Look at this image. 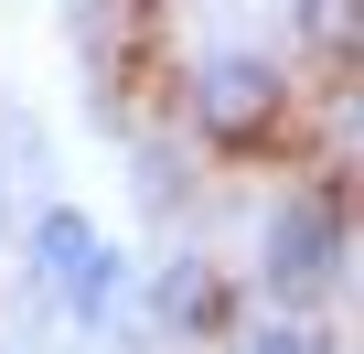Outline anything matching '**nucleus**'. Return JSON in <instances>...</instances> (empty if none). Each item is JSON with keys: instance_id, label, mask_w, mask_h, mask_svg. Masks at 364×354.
I'll return each mask as SVG.
<instances>
[{"instance_id": "nucleus-3", "label": "nucleus", "mask_w": 364, "mask_h": 354, "mask_svg": "<svg viewBox=\"0 0 364 354\" xmlns=\"http://www.w3.org/2000/svg\"><path fill=\"white\" fill-rule=\"evenodd\" d=\"M225 311H236V279H225L204 247L161 258V279H150V333H161V343H204V333H225Z\"/></svg>"}, {"instance_id": "nucleus-5", "label": "nucleus", "mask_w": 364, "mask_h": 354, "mask_svg": "<svg viewBox=\"0 0 364 354\" xmlns=\"http://www.w3.org/2000/svg\"><path fill=\"white\" fill-rule=\"evenodd\" d=\"M289 33H300V54H364V0H289Z\"/></svg>"}, {"instance_id": "nucleus-4", "label": "nucleus", "mask_w": 364, "mask_h": 354, "mask_svg": "<svg viewBox=\"0 0 364 354\" xmlns=\"http://www.w3.org/2000/svg\"><path fill=\"white\" fill-rule=\"evenodd\" d=\"M97 247H107V236H97L86 204H43V215H33V279H43V290H65Z\"/></svg>"}, {"instance_id": "nucleus-1", "label": "nucleus", "mask_w": 364, "mask_h": 354, "mask_svg": "<svg viewBox=\"0 0 364 354\" xmlns=\"http://www.w3.org/2000/svg\"><path fill=\"white\" fill-rule=\"evenodd\" d=\"M332 279H343V204H332V194L268 204V226H257V290H268L279 311H311Z\"/></svg>"}, {"instance_id": "nucleus-6", "label": "nucleus", "mask_w": 364, "mask_h": 354, "mask_svg": "<svg viewBox=\"0 0 364 354\" xmlns=\"http://www.w3.org/2000/svg\"><path fill=\"white\" fill-rule=\"evenodd\" d=\"M118 290H129V269H118V247H97V258H86V269L65 279V301H75L86 322H107V301H118Z\"/></svg>"}, {"instance_id": "nucleus-2", "label": "nucleus", "mask_w": 364, "mask_h": 354, "mask_svg": "<svg viewBox=\"0 0 364 354\" xmlns=\"http://www.w3.org/2000/svg\"><path fill=\"white\" fill-rule=\"evenodd\" d=\"M279 108H289V65H268V54H204V65H193V129H204L215 150L268 140Z\"/></svg>"}, {"instance_id": "nucleus-7", "label": "nucleus", "mask_w": 364, "mask_h": 354, "mask_svg": "<svg viewBox=\"0 0 364 354\" xmlns=\"http://www.w3.org/2000/svg\"><path fill=\"white\" fill-rule=\"evenodd\" d=\"M247 354H321V333H311V311H279V322L247 333Z\"/></svg>"}]
</instances>
